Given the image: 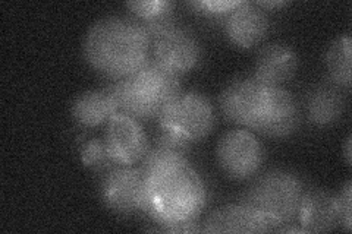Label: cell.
<instances>
[{
    "label": "cell",
    "instance_id": "cell-1",
    "mask_svg": "<svg viewBox=\"0 0 352 234\" xmlns=\"http://www.w3.org/2000/svg\"><path fill=\"white\" fill-rule=\"evenodd\" d=\"M151 40L135 18L106 16L88 28L84 58L110 80H122L150 59Z\"/></svg>",
    "mask_w": 352,
    "mask_h": 234
},
{
    "label": "cell",
    "instance_id": "cell-2",
    "mask_svg": "<svg viewBox=\"0 0 352 234\" xmlns=\"http://www.w3.org/2000/svg\"><path fill=\"white\" fill-rule=\"evenodd\" d=\"M113 100L116 115H125L140 124L157 120L170 102L181 94L179 76L150 59L134 73L112 80L106 86Z\"/></svg>",
    "mask_w": 352,
    "mask_h": 234
},
{
    "label": "cell",
    "instance_id": "cell-3",
    "mask_svg": "<svg viewBox=\"0 0 352 234\" xmlns=\"http://www.w3.org/2000/svg\"><path fill=\"white\" fill-rule=\"evenodd\" d=\"M206 200V185L190 164L169 173L147 177L144 214L157 222L160 231L195 221L204 209Z\"/></svg>",
    "mask_w": 352,
    "mask_h": 234
},
{
    "label": "cell",
    "instance_id": "cell-4",
    "mask_svg": "<svg viewBox=\"0 0 352 234\" xmlns=\"http://www.w3.org/2000/svg\"><path fill=\"white\" fill-rule=\"evenodd\" d=\"M302 182L291 172L272 170L260 176L241 199V204L278 226L289 224L298 217L304 198Z\"/></svg>",
    "mask_w": 352,
    "mask_h": 234
},
{
    "label": "cell",
    "instance_id": "cell-5",
    "mask_svg": "<svg viewBox=\"0 0 352 234\" xmlns=\"http://www.w3.org/2000/svg\"><path fill=\"white\" fill-rule=\"evenodd\" d=\"M160 128L178 133L190 142L204 139L216 124L214 108L200 93H181L157 119Z\"/></svg>",
    "mask_w": 352,
    "mask_h": 234
},
{
    "label": "cell",
    "instance_id": "cell-6",
    "mask_svg": "<svg viewBox=\"0 0 352 234\" xmlns=\"http://www.w3.org/2000/svg\"><path fill=\"white\" fill-rule=\"evenodd\" d=\"M100 196L106 208L118 215L144 214L147 205V177L141 167L118 164L103 174Z\"/></svg>",
    "mask_w": 352,
    "mask_h": 234
},
{
    "label": "cell",
    "instance_id": "cell-7",
    "mask_svg": "<svg viewBox=\"0 0 352 234\" xmlns=\"http://www.w3.org/2000/svg\"><path fill=\"white\" fill-rule=\"evenodd\" d=\"M216 157L219 167L230 179L247 180L261 169L264 150L254 133L234 129L219 139Z\"/></svg>",
    "mask_w": 352,
    "mask_h": 234
},
{
    "label": "cell",
    "instance_id": "cell-8",
    "mask_svg": "<svg viewBox=\"0 0 352 234\" xmlns=\"http://www.w3.org/2000/svg\"><path fill=\"white\" fill-rule=\"evenodd\" d=\"M267 86L254 75L235 78L225 86L219 97V104L225 117L236 125L256 130L266 100Z\"/></svg>",
    "mask_w": 352,
    "mask_h": 234
},
{
    "label": "cell",
    "instance_id": "cell-9",
    "mask_svg": "<svg viewBox=\"0 0 352 234\" xmlns=\"http://www.w3.org/2000/svg\"><path fill=\"white\" fill-rule=\"evenodd\" d=\"M151 58L175 75L192 71L201 59V46L190 30L173 24L151 40Z\"/></svg>",
    "mask_w": 352,
    "mask_h": 234
},
{
    "label": "cell",
    "instance_id": "cell-10",
    "mask_svg": "<svg viewBox=\"0 0 352 234\" xmlns=\"http://www.w3.org/2000/svg\"><path fill=\"white\" fill-rule=\"evenodd\" d=\"M106 147L116 164L135 165L150 150V141L141 124L125 115H115L107 121Z\"/></svg>",
    "mask_w": 352,
    "mask_h": 234
},
{
    "label": "cell",
    "instance_id": "cell-11",
    "mask_svg": "<svg viewBox=\"0 0 352 234\" xmlns=\"http://www.w3.org/2000/svg\"><path fill=\"white\" fill-rule=\"evenodd\" d=\"M300 121L301 111L294 95L282 86H267L256 132L270 138H286L298 129Z\"/></svg>",
    "mask_w": 352,
    "mask_h": 234
},
{
    "label": "cell",
    "instance_id": "cell-12",
    "mask_svg": "<svg viewBox=\"0 0 352 234\" xmlns=\"http://www.w3.org/2000/svg\"><path fill=\"white\" fill-rule=\"evenodd\" d=\"M269 18L256 3L241 2L225 16V32L229 41L239 49H251L266 37Z\"/></svg>",
    "mask_w": 352,
    "mask_h": 234
},
{
    "label": "cell",
    "instance_id": "cell-13",
    "mask_svg": "<svg viewBox=\"0 0 352 234\" xmlns=\"http://www.w3.org/2000/svg\"><path fill=\"white\" fill-rule=\"evenodd\" d=\"M204 233H267L278 231V226L244 204L219 208L206 218Z\"/></svg>",
    "mask_w": 352,
    "mask_h": 234
},
{
    "label": "cell",
    "instance_id": "cell-14",
    "mask_svg": "<svg viewBox=\"0 0 352 234\" xmlns=\"http://www.w3.org/2000/svg\"><path fill=\"white\" fill-rule=\"evenodd\" d=\"M298 69V56L285 43H270L261 47L254 63V76L269 86H282Z\"/></svg>",
    "mask_w": 352,
    "mask_h": 234
},
{
    "label": "cell",
    "instance_id": "cell-15",
    "mask_svg": "<svg viewBox=\"0 0 352 234\" xmlns=\"http://www.w3.org/2000/svg\"><path fill=\"white\" fill-rule=\"evenodd\" d=\"M302 233L332 231L342 226L338 196L324 191L305 192L298 211Z\"/></svg>",
    "mask_w": 352,
    "mask_h": 234
},
{
    "label": "cell",
    "instance_id": "cell-16",
    "mask_svg": "<svg viewBox=\"0 0 352 234\" xmlns=\"http://www.w3.org/2000/svg\"><path fill=\"white\" fill-rule=\"evenodd\" d=\"M72 119L82 128H96L116 115L113 100L106 88L88 90L76 95L71 104Z\"/></svg>",
    "mask_w": 352,
    "mask_h": 234
},
{
    "label": "cell",
    "instance_id": "cell-17",
    "mask_svg": "<svg viewBox=\"0 0 352 234\" xmlns=\"http://www.w3.org/2000/svg\"><path fill=\"white\" fill-rule=\"evenodd\" d=\"M345 106V97L339 91V86L335 84L320 85L307 100V116L316 126H330L344 115Z\"/></svg>",
    "mask_w": 352,
    "mask_h": 234
},
{
    "label": "cell",
    "instance_id": "cell-18",
    "mask_svg": "<svg viewBox=\"0 0 352 234\" xmlns=\"http://www.w3.org/2000/svg\"><path fill=\"white\" fill-rule=\"evenodd\" d=\"M126 8L144 27L150 40L175 24L173 5L169 0H137L128 2Z\"/></svg>",
    "mask_w": 352,
    "mask_h": 234
},
{
    "label": "cell",
    "instance_id": "cell-19",
    "mask_svg": "<svg viewBox=\"0 0 352 234\" xmlns=\"http://www.w3.org/2000/svg\"><path fill=\"white\" fill-rule=\"evenodd\" d=\"M351 36H340L332 41L324 56L330 81L339 88L351 86Z\"/></svg>",
    "mask_w": 352,
    "mask_h": 234
},
{
    "label": "cell",
    "instance_id": "cell-20",
    "mask_svg": "<svg viewBox=\"0 0 352 234\" xmlns=\"http://www.w3.org/2000/svg\"><path fill=\"white\" fill-rule=\"evenodd\" d=\"M188 164L190 161L186 159V155L166 148H160L154 145L153 148L148 150L146 157L141 160L140 167L147 177H153L181 169V167H185Z\"/></svg>",
    "mask_w": 352,
    "mask_h": 234
},
{
    "label": "cell",
    "instance_id": "cell-21",
    "mask_svg": "<svg viewBox=\"0 0 352 234\" xmlns=\"http://www.w3.org/2000/svg\"><path fill=\"white\" fill-rule=\"evenodd\" d=\"M80 157L87 169L100 173L102 176L118 165L112 155H110L104 139H90L85 142L81 148Z\"/></svg>",
    "mask_w": 352,
    "mask_h": 234
},
{
    "label": "cell",
    "instance_id": "cell-22",
    "mask_svg": "<svg viewBox=\"0 0 352 234\" xmlns=\"http://www.w3.org/2000/svg\"><path fill=\"white\" fill-rule=\"evenodd\" d=\"M191 143L192 142L182 138L181 135H178V133H175L168 129H163V128H160L157 137H156V141H154V145H156V147L166 148V150L179 152L184 155H186V152L190 151Z\"/></svg>",
    "mask_w": 352,
    "mask_h": 234
},
{
    "label": "cell",
    "instance_id": "cell-23",
    "mask_svg": "<svg viewBox=\"0 0 352 234\" xmlns=\"http://www.w3.org/2000/svg\"><path fill=\"white\" fill-rule=\"evenodd\" d=\"M239 3L241 0H198V2H191L190 5L207 15L226 16Z\"/></svg>",
    "mask_w": 352,
    "mask_h": 234
},
{
    "label": "cell",
    "instance_id": "cell-24",
    "mask_svg": "<svg viewBox=\"0 0 352 234\" xmlns=\"http://www.w3.org/2000/svg\"><path fill=\"white\" fill-rule=\"evenodd\" d=\"M351 182H348L342 191H340L338 196V202H339V208H340V214H342V226L349 230L351 229Z\"/></svg>",
    "mask_w": 352,
    "mask_h": 234
},
{
    "label": "cell",
    "instance_id": "cell-25",
    "mask_svg": "<svg viewBox=\"0 0 352 234\" xmlns=\"http://www.w3.org/2000/svg\"><path fill=\"white\" fill-rule=\"evenodd\" d=\"M260 8H276V6H285L288 5V2H282V0H279V2H258L257 3Z\"/></svg>",
    "mask_w": 352,
    "mask_h": 234
},
{
    "label": "cell",
    "instance_id": "cell-26",
    "mask_svg": "<svg viewBox=\"0 0 352 234\" xmlns=\"http://www.w3.org/2000/svg\"><path fill=\"white\" fill-rule=\"evenodd\" d=\"M345 155H346V163H348V164H351V138H348V141H346Z\"/></svg>",
    "mask_w": 352,
    "mask_h": 234
}]
</instances>
